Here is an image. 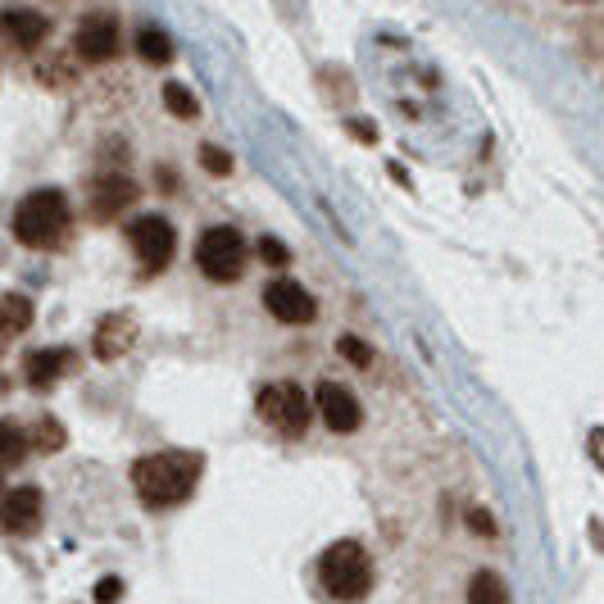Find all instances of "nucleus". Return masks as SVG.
I'll list each match as a JSON object with an SVG mask.
<instances>
[{"label":"nucleus","instance_id":"4","mask_svg":"<svg viewBox=\"0 0 604 604\" xmlns=\"http://www.w3.org/2000/svg\"><path fill=\"white\" fill-rule=\"evenodd\" d=\"M196 268L209 282H237L246 273V237L228 223L205 228L196 241Z\"/></svg>","mask_w":604,"mask_h":604},{"label":"nucleus","instance_id":"15","mask_svg":"<svg viewBox=\"0 0 604 604\" xmlns=\"http://www.w3.org/2000/svg\"><path fill=\"white\" fill-rule=\"evenodd\" d=\"M468 604H509V586L496 568H482V573L468 577Z\"/></svg>","mask_w":604,"mask_h":604},{"label":"nucleus","instance_id":"26","mask_svg":"<svg viewBox=\"0 0 604 604\" xmlns=\"http://www.w3.org/2000/svg\"><path fill=\"white\" fill-rule=\"evenodd\" d=\"M591 455H595V464L604 468V427H595V432H591Z\"/></svg>","mask_w":604,"mask_h":604},{"label":"nucleus","instance_id":"24","mask_svg":"<svg viewBox=\"0 0 604 604\" xmlns=\"http://www.w3.org/2000/svg\"><path fill=\"white\" fill-rule=\"evenodd\" d=\"M123 595V582L119 577H100L96 582V604H114Z\"/></svg>","mask_w":604,"mask_h":604},{"label":"nucleus","instance_id":"9","mask_svg":"<svg viewBox=\"0 0 604 604\" xmlns=\"http://www.w3.org/2000/svg\"><path fill=\"white\" fill-rule=\"evenodd\" d=\"M41 491L37 486H14L10 496H5V505H0V523H5V532L10 536H32L41 527Z\"/></svg>","mask_w":604,"mask_h":604},{"label":"nucleus","instance_id":"28","mask_svg":"<svg viewBox=\"0 0 604 604\" xmlns=\"http://www.w3.org/2000/svg\"><path fill=\"white\" fill-rule=\"evenodd\" d=\"M568 5H595V0H568Z\"/></svg>","mask_w":604,"mask_h":604},{"label":"nucleus","instance_id":"27","mask_svg":"<svg viewBox=\"0 0 604 604\" xmlns=\"http://www.w3.org/2000/svg\"><path fill=\"white\" fill-rule=\"evenodd\" d=\"M350 132H355V137H364V141H377V128L368 119H355V123H350Z\"/></svg>","mask_w":604,"mask_h":604},{"label":"nucleus","instance_id":"6","mask_svg":"<svg viewBox=\"0 0 604 604\" xmlns=\"http://www.w3.org/2000/svg\"><path fill=\"white\" fill-rule=\"evenodd\" d=\"M128 241H132V250H137L146 273L169 268L173 250H178V232H173L169 218H159V214H146V218H137V223H128Z\"/></svg>","mask_w":604,"mask_h":604},{"label":"nucleus","instance_id":"21","mask_svg":"<svg viewBox=\"0 0 604 604\" xmlns=\"http://www.w3.org/2000/svg\"><path fill=\"white\" fill-rule=\"evenodd\" d=\"M200 164H205V173H214V178H228L232 173V155L218 146H200Z\"/></svg>","mask_w":604,"mask_h":604},{"label":"nucleus","instance_id":"5","mask_svg":"<svg viewBox=\"0 0 604 604\" xmlns=\"http://www.w3.org/2000/svg\"><path fill=\"white\" fill-rule=\"evenodd\" d=\"M309 396L296 387V382H268L264 391H259V418H264L268 427H278V432L287 436H300L309 427Z\"/></svg>","mask_w":604,"mask_h":604},{"label":"nucleus","instance_id":"8","mask_svg":"<svg viewBox=\"0 0 604 604\" xmlns=\"http://www.w3.org/2000/svg\"><path fill=\"white\" fill-rule=\"evenodd\" d=\"M314 405H318V414H323V423L332 427V432H355V427L364 423V414H359V400L350 396L341 382H318Z\"/></svg>","mask_w":604,"mask_h":604},{"label":"nucleus","instance_id":"14","mask_svg":"<svg viewBox=\"0 0 604 604\" xmlns=\"http://www.w3.org/2000/svg\"><path fill=\"white\" fill-rule=\"evenodd\" d=\"M5 32H10V37H14V46H23V50H37L41 41H46L50 23L41 19V14H32V10H10V14H5Z\"/></svg>","mask_w":604,"mask_h":604},{"label":"nucleus","instance_id":"2","mask_svg":"<svg viewBox=\"0 0 604 604\" xmlns=\"http://www.w3.org/2000/svg\"><path fill=\"white\" fill-rule=\"evenodd\" d=\"M64 232H69V200H64V191L41 187L19 200V209H14V237L23 246L55 250L64 241Z\"/></svg>","mask_w":604,"mask_h":604},{"label":"nucleus","instance_id":"10","mask_svg":"<svg viewBox=\"0 0 604 604\" xmlns=\"http://www.w3.org/2000/svg\"><path fill=\"white\" fill-rule=\"evenodd\" d=\"M78 55H82V60H91V64L114 60V55H119V23L109 19V14H91V19H82Z\"/></svg>","mask_w":604,"mask_h":604},{"label":"nucleus","instance_id":"23","mask_svg":"<svg viewBox=\"0 0 604 604\" xmlns=\"http://www.w3.org/2000/svg\"><path fill=\"white\" fill-rule=\"evenodd\" d=\"M337 350H341V355H346L355 368H368V364H373V350H368V341H359V337H341Z\"/></svg>","mask_w":604,"mask_h":604},{"label":"nucleus","instance_id":"7","mask_svg":"<svg viewBox=\"0 0 604 604\" xmlns=\"http://www.w3.org/2000/svg\"><path fill=\"white\" fill-rule=\"evenodd\" d=\"M264 305H268V314L278 318V323H296V327L314 323V314H318L314 296H309L300 282H291V278L268 282V287H264Z\"/></svg>","mask_w":604,"mask_h":604},{"label":"nucleus","instance_id":"16","mask_svg":"<svg viewBox=\"0 0 604 604\" xmlns=\"http://www.w3.org/2000/svg\"><path fill=\"white\" fill-rule=\"evenodd\" d=\"M137 55L146 64H173V55H178V50H173V37L164 28H141L137 32Z\"/></svg>","mask_w":604,"mask_h":604},{"label":"nucleus","instance_id":"12","mask_svg":"<svg viewBox=\"0 0 604 604\" xmlns=\"http://www.w3.org/2000/svg\"><path fill=\"white\" fill-rule=\"evenodd\" d=\"M132 341H137V323H132L128 314H109L105 323L96 327V359H119V355H128Z\"/></svg>","mask_w":604,"mask_h":604},{"label":"nucleus","instance_id":"25","mask_svg":"<svg viewBox=\"0 0 604 604\" xmlns=\"http://www.w3.org/2000/svg\"><path fill=\"white\" fill-rule=\"evenodd\" d=\"M468 527H473L477 536H496V518L486 514V509H468Z\"/></svg>","mask_w":604,"mask_h":604},{"label":"nucleus","instance_id":"13","mask_svg":"<svg viewBox=\"0 0 604 604\" xmlns=\"http://www.w3.org/2000/svg\"><path fill=\"white\" fill-rule=\"evenodd\" d=\"M137 182L132 178H105L96 182V200H91V209H96V218H109V214H119V209H128L132 200H137Z\"/></svg>","mask_w":604,"mask_h":604},{"label":"nucleus","instance_id":"20","mask_svg":"<svg viewBox=\"0 0 604 604\" xmlns=\"http://www.w3.org/2000/svg\"><path fill=\"white\" fill-rule=\"evenodd\" d=\"M32 446L37 450H64V427L55 423V418H37V427H32Z\"/></svg>","mask_w":604,"mask_h":604},{"label":"nucleus","instance_id":"17","mask_svg":"<svg viewBox=\"0 0 604 604\" xmlns=\"http://www.w3.org/2000/svg\"><path fill=\"white\" fill-rule=\"evenodd\" d=\"M0 309H5V323H0V332H5V337H19V332H23V327H28L32 323V305H28V296H19V291H10V296H5V305H0Z\"/></svg>","mask_w":604,"mask_h":604},{"label":"nucleus","instance_id":"11","mask_svg":"<svg viewBox=\"0 0 604 604\" xmlns=\"http://www.w3.org/2000/svg\"><path fill=\"white\" fill-rule=\"evenodd\" d=\"M73 364H78V359H73V350L50 346V350H32L28 364H23V373H28L32 387H55V382H60Z\"/></svg>","mask_w":604,"mask_h":604},{"label":"nucleus","instance_id":"22","mask_svg":"<svg viewBox=\"0 0 604 604\" xmlns=\"http://www.w3.org/2000/svg\"><path fill=\"white\" fill-rule=\"evenodd\" d=\"M255 250H259V259H264V264H273V268H287L291 264V250L282 246V241H273V237H259Z\"/></svg>","mask_w":604,"mask_h":604},{"label":"nucleus","instance_id":"1","mask_svg":"<svg viewBox=\"0 0 604 604\" xmlns=\"http://www.w3.org/2000/svg\"><path fill=\"white\" fill-rule=\"evenodd\" d=\"M200 482V455L191 450H159V455H141L132 464V486H137L141 505L150 509H173L196 491Z\"/></svg>","mask_w":604,"mask_h":604},{"label":"nucleus","instance_id":"18","mask_svg":"<svg viewBox=\"0 0 604 604\" xmlns=\"http://www.w3.org/2000/svg\"><path fill=\"white\" fill-rule=\"evenodd\" d=\"M164 109H169V114H178V119H196V114H200L196 96H191L182 82H164Z\"/></svg>","mask_w":604,"mask_h":604},{"label":"nucleus","instance_id":"19","mask_svg":"<svg viewBox=\"0 0 604 604\" xmlns=\"http://www.w3.org/2000/svg\"><path fill=\"white\" fill-rule=\"evenodd\" d=\"M0 441H5V468H19L23 455H28V436H23V427L5 423V427H0Z\"/></svg>","mask_w":604,"mask_h":604},{"label":"nucleus","instance_id":"3","mask_svg":"<svg viewBox=\"0 0 604 604\" xmlns=\"http://www.w3.org/2000/svg\"><path fill=\"white\" fill-rule=\"evenodd\" d=\"M323 586L337 600H364L368 586H373V564H368V550L359 541H337L323 555Z\"/></svg>","mask_w":604,"mask_h":604}]
</instances>
